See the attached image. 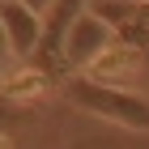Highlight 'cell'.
I'll return each mask as SVG.
<instances>
[{
	"mask_svg": "<svg viewBox=\"0 0 149 149\" xmlns=\"http://www.w3.org/2000/svg\"><path fill=\"white\" fill-rule=\"evenodd\" d=\"M64 94L77 111L94 115V119H107V124L128 128V132H149V98H141L132 90H115V85H102V81H90V77H72Z\"/></svg>",
	"mask_w": 149,
	"mask_h": 149,
	"instance_id": "1",
	"label": "cell"
},
{
	"mask_svg": "<svg viewBox=\"0 0 149 149\" xmlns=\"http://www.w3.org/2000/svg\"><path fill=\"white\" fill-rule=\"evenodd\" d=\"M85 13V0H60L56 9L43 17V43L34 51V68H43L47 77L56 81L64 68V43H68V30L77 26V17Z\"/></svg>",
	"mask_w": 149,
	"mask_h": 149,
	"instance_id": "2",
	"label": "cell"
},
{
	"mask_svg": "<svg viewBox=\"0 0 149 149\" xmlns=\"http://www.w3.org/2000/svg\"><path fill=\"white\" fill-rule=\"evenodd\" d=\"M107 47H115V30H111L94 9H85V13L77 17V26L68 30V43H64V68H90Z\"/></svg>",
	"mask_w": 149,
	"mask_h": 149,
	"instance_id": "3",
	"label": "cell"
},
{
	"mask_svg": "<svg viewBox=\"0 0 149 149\" xmlns=\"http://www.w3.org/2000/svg\"><path fill=\"white\" fill-rule=\"evenodd\" d=\"M94 13L115 30L119 43H128L132 51H141L149 60V4H141V0L136 4L132 0H98Z\"/></svg>",
	"mask_w": 149,
	"mask_h": 149,
	"instance_id": "4",
	"label": "cell"
},
{
	"mask_svg": "<svg viewBox=\"0 0 149 149\" xmlns=\"http://www.w3.org/2000/svg\"><path fill=\"white\" fill-rule=\"evenodd\" d=\"M141 68H145V56L115 38V47H107L102 56H98L90 68L81 72V77L102 81V85H115V90H128V81H136V77H141Z\"/></svg>",
	"mask_w": 149,
	"mask_h": 149,
	"instance_id": "5",
	"label": "cell"
},
{
	"mask_svg": "<svg viewBox=\"0 0 149 149\" xmlns=\"http://www.w3.org/2000/svg\"><path fill=\"white\" fill-rule=\"evenodd\" d=\"M0 26H4L9 47H13L17 60H26V56L38 51V43H43V17H38V13L22 9L17 0H4V4H0Z\"/></svg>",
	"mask_w": 149,
	"mask_h": 149,
	"instance_id": "6",
	"label": "cell"
},
{
	"mask_svg": "<svg viewBox=\"0 0 149 149\" xmlns=\"http://www.w3.org/2000/svg\"><path fill=\"white\" fill-rule=\"evenodd\" d=\"M47 90H51V77H47L43 68H22V72H9V77H4L0 98L9 107H30V102H38Z\"/></svg>",
	"mask_w": 149,
	"mask_h": 149,
	"instance_id": "7",
	"label": "cell"
},
{
	"mask_svg": "<svg viewBox=\"0 0 149 149\" xmlns=\"http://www.w3.org/2000/svg\"><path fill=\"white\" fill-rule=\"evenodd\" d=\"M13 47H9V34H4V26H0V85H4V77H9V64H13Z\"/></svg>",
	"mask_w": 149,
	"mask_h": 149,
	"instance_id": "8",
	"label": "cell"
},
{
	"mask_svg": "<svg viewBox=\"0 0 149 149\" xmlns=\"http://www.w3.org/2000/svg\"><path fill=\"white\" fill-rule=\"evenodd\" d=\"M17 4H22V9H30V13H38V17H47L60 0H17Z\"/></svg>",
	"mask_w": 149,
	"mask_h": 149,
	"instance_id": "9",
	"label": "cell"
},
{
	"mask_svg": "<svg viewBox=\"0 0 149 149\" xmlns=\"http://www.w3.org/2000/svg\"><path fill=\"white\" fill-rule=\"evenodd\" d=\"M0 149H13V141H9V136H4V132H0Z\"/></svg>",
	"mask_w": 149,
	"mask_h": 149,
	"instance_id": "10",
	"label": "cell"
},
{
	"mask_svg": "<svg viewBox=\"0 0 149 149\" xmlns=\"http://www.w3.org/2000/svg\"><path fill=\"white\" fill-rule=\"evenodd\" d=\"M141 4H149V0H141Z\"/></svg>",
	"mask_w": 149,
	"mask_h": 149,
	"instance_id": "11",
	"label": "cell"
},
{
	"mask_svg": "<svg viewBox=\"0 0 149 149\" xmlns=\"http://www.w3.org/2000/svg\"><path fill=\"white\" fill-rule=\"evenodd\" d=\"M0 4H4V0H0Z\"/></svg>",
	"mask_w": 149,
	"mask_h": 149,
	"instance_id": "12",
	"label": "cell"
},
{
	"mask_svg": "<svg viewBox=\"0 0 149 149\" xmlns=\"http://www.w3.org/2000/svg\"><path fill=\"white\" fill-rule=\"evenodd\" d=\"M94 149H98V145H94Z\"/></svg>",
	"mask_w": 149,
	"mask_h": 149,
	"instance_id": "13",
	"label": "cell"
}]
</instances>
